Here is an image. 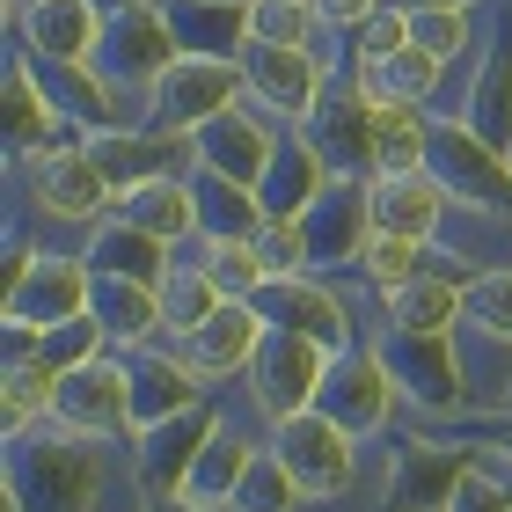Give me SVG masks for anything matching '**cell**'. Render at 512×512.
<instances>
[{
  "label": "cell",
  "instance_id": "obj_1",
  "mask_svg": "<svg viewBox=\"0 0 512 512\" xmlns=\"http://www.w3.org/2000/svg\"><path fill=\"white\" fill-rule=\"evenodd\" d=\"M110 439H88L59 417L8 439V512H96L110 476Z\"/></svg>",
  "mask_w": 512,
  "mask_h": 512
},
{
  "label": "cell",
  "instance_id": "obj_2",
  "mask_svg": "<svg viewBox=\"0 0 512 512\" xmlns=\"http://www.w3.org/2000/svg\"><path fill=\"white\" fill-rule=\"evenodd\" d=\"M176 22L161 0H118V8H103V44H96V74L110 81V96H118L139 125H147V103H154V88L161 74L176 66Z\"/></svg>",
  "mask_w": 512,
  "mask_h": 512
},
{
  "label": "cell",
  "instance_id": "obj_3",
  "mask_svg": "<svg viewBox=\"0 0 512 512\" xmlns=\"http://www.w3.org/2000/svg\"><path fill=\"white\" fill-rule=\"evenodd\" d=\"M15 176L30 183L37 220H52V227H81V235H96V227L118 213V191H110V176L96 169V154H88L81 139H59V147L30 154Z\"/></svg>",
  "mask_w": 512,
  "mask_h": 512
},
{
  "label": "cell",
  "instance_id": "obj_4",
  "mask_svg": "<svg viewBox=\"0 0 512 512\" xmlns=\"http://www.w3.org/2000/svg\"><path fill=\"white\" fill-rule=\"evenodd\" d=\"M322 374H330V344L322 337H300V330H264V344H256L249 359V403L264 425H286V417L315 410L322 395Z\"/></svg>",
  "mask_w": 512,
  "mask_h": 512
},
{
  "label": "cell",
  "instance_id": "obj_5",
  "mask_svg": "<svg viewBox=\"0 0 512 512\" xmlns=\"http://www.w3.org/2000/svg\"><path fill=\"white\" fill-rule=\"evenodd\" d=\"M88 293H96L88 256L44 242L37 256H22L8 271V322H22V330H59V322L88 315Z\"/></svg>",
  "mask_w": 512,
  "mask_h": 512
},
{
  "label": "cell",
  "instance_id": "obj_6",
  "mask_svg": "<svg viewBox=\"0 0 512 512\" xmlns=\"http://www.w3.org/2000/svg\"><path fill=\"white\" fill-rule=\"evenodd\" d=\"M235 103H249L242 59L176 52V66L161 74L154 103H147V125H154V132H198V125H213L220 110H235Z\"/></svg>",
  "mask_w": 512,
  "mask_h": 512
},
{
  "label": "cell",
  "instance_id": "obj_7",
  "mask_svg": "<svg viewBox=\"0 0 512 512\" xmlns=\"http://www.w3.org/2000/svg\"><path fill=\"white\" fill-rule=\"evenodd\" d=\"M242 81H249V103L264 110V118L300 125L322 103V88L337 81V66L322 52H308V44H264V37H249L242 44Z\"/></svg>",
  "mask_w": 512,
  "mask_h": 512
},
{
  "label": "cell",
  "instance_id": "obj_8",
  "mask_svg": "<svg viewBox=\"0 0 512 512\" xmlns=\"http://www.w3.org/2000/svg\"><path fill=\"white\" fill-rule=\"evenodd\" d=\"M271 447L293 469V483L308 491V505L344 498L352 476H359V439L344 432L330 410H300V417H286V425H271Z\"/></svg>",
  "mask_w": 512,
  "mask_h": 512
},
{
  "label": "cell",
  "instance_id": "obj_9",
  "mask_svg": "<svg viewBox=\"0 0 512 512\" xmlns=\"http://www.w3.org/2000/svg\"><path fill=\"white\" fill-rule=\"evenodd\" d=\"M395 403H403V388H395L381 344H359V337H352L344 352H330V374H322L315 410H330L352 439H374V432H388Z\"/></svg>",
  "mask_w": 512,
  "mask_h": 512
},
{
  "label": "cell",
  "instance_id": "obj_10",
  "mask_svg": "<svg viewBox=\"0 0 512 512\" xmlns=\"http://www.w3.org/2000/svg\"><path fill=\"white\" fill-rule=\"evenodd\" d=\"M432 176L447 183L454 205H476V213H512V161L498 147H483L469 132V118H447L432 110Z\"/></svg>",
  "mask_w": 512,
  "mask_h": 512
},
{
  "label": "cell",
  "instance_id": "obj_11",
  "mask_svg": "<svg viewBox=\"0 0 512 512\" xmlns=\"http://www.w3.org/2000/svg\"><path fill=\"white\" fill-rule=\"evenodd\" d=\"M52 417L88 432V439H132V374H125L118 344L96 352V359H81V366H66L59 395H52Z\"/></svg>",
  "mask_w": 512,
  "mask_h": 512
},
{
  "label": "cell",
  "instance_id": "obj_12",
  "mask_svg": "<svg viewBox=\"0 0 512 512\" xmlns=\"http://www.w3.org/2000/svg\"><path fill=\"white\" fill-rule=\"evenodd\" d=\"M381 359L395 388H403L410 410L425 417H454L469 410V388H461V359H454V330L447 337H417V330H381Z\"/></svg>",
  "mask_w": 512,
  "mask_h": 512
},
{
  "label": "cell",
  "instance_id": "obj_13",
  "mask_svg": "<svg viewBox=\"0 0 512 512\" xmlns=\"http://www.w3.org/2000/svg\"><path fill=\"white\" fill-rule=\"evenodd\" d=\"M476 439H395L388 447V512H447Z\"/></svg>",
  "mask_w": 512,
  "mask_h": 512
},
{
  "label": "cell",
  "instance_id": "obj_14",
  "mask_svg": "<svg viewBox=\"0 0 512 512\" xmlns=\"http://www.w3.org/2000/svg\"><path fill=\"white\" fill-rule=\"evenodd\" d=\"M125 374H132V432H147V425H161V417H176V410H198L205 395H213V381L176 352V337L132 344Z\"/></svg>",
  "mask_w": 512,
  "mask_h": 512
},
{
  "label": "cell",
  "instance_id": "obj_15",
  "mask_svg": "<svg viewBox=\"0 0 512 512\" xmlns=\"http://www.w3.org/2000/svg\"><path fill=\"white\" fill-rule=\"evenodd\" d=\"M300 132H308V147L322 154V169L330 176H359L374 169V103H366L359 81H330L322 88V103L300 118Z\"/></svg>",
  "mask_w": 512,
  "mask_h": 512
},
{
  "label": "cell",
  "instance_id": "obj_16",
  "mask_svg": "<svg viewBox=\"0 0 512 512\" xmlns=\"http://www.w3.org/2000/svg\"><path fill=\"white\" fill-rule=\"evenodd\" d=\"M300 220H308V242H315V278H330V271H344V264L359 271V249H366V235H374L366 176H330Z\"/></svg>",
  "mask_w": 512,
  "mask_h": 512
},
{
  "label": "cell",
  "instance_id": "obj_17",
  "mask_svg": "<svg viewBox=\"0 0 512 512\" xmlns=\"http://www.w3.org/2000/svg\"><path fill=\"white\" fill-rule=\"evenodd\" d=\"M256 315L271 322V330H300V337H322L330 352L352 344V308H344V293H330L315 271H286V278H264L256 286Z\"/></svg>",
  "mask_w": 512,
  "mask_h": 512
},
{
  "label": "cell",
  "instance_id": "obj_18",
  "mask_svg": "<svg viewBox=\"0 0 512 512\" xmlns=\"http://www.w3.org/2000/svg\"><path fill=\"white\" fill-rule=\"evenodd\" d=\"M278 132H286V125L264 118L256 103H235V110H220L213 125H198L191 147H198V169H220L235 183H264L271 154H278Z\"/></svg>",
  "mask_w": 512,
  "mask_h": 512
},
{
  "label": "cell",
  "instance_id": "obj_19",
  "mask_svg": "<svg viewBox=\"0 0 512 512\" xmlns=\"http://www.w3.org/2000/svg\"><path fill=\"white\" fill-rule=\"evenodd\" d=\"M264 330H271V322L256 315V300H220V308L205 315L191 337H176V352L220 388V381H242V374H249V359H256V344H264Z\"/></svg>",
  "mask_w": 512,
  "mask_h": 512
},
{
  "label": "cell",
  "instance_id": "obj_20",
  "mask_svg": "<svg viewBox=\"0 0 512 512\" xmlns=\"http://www.w3.org/2000/svg\"><path fill=\"white\" fill-rule=\"evenodd\" d=\"M366 205H374V227L388 235H410V242H439L454 220V198L432 169H410V176H366Z\"/></svg>",
  "mask_w": 512,
  "mask_h": 512
},
{
  "label": "cell",
  "instance_id": "obj_21",
  "mask_svg": "<svg viewBox=\"0 0 512 512\" xmlns=\"http://www.w3.org/2000/svg\"><path fill=\"white\" fill-rule=\"evenodd\" d=\"M264 439H271V432H264ZM264 439H249L242 425H227V410H220V425L205 432V447L191 454L176 498H191V505H205V512H235V491H242V476H249V461H256Z\"/></svg>",
  "mask_w": 512,
  "mask_h": 512
},
{
  "label": "cell",
  "instance_id": "obj_22",
  "mask_svg": "<svg viewBox=\"0 0 512 512\" xmlns=\"http://www.w3.org/2000/svg\"><path fill=\"white\" fill-rule=\"evenodd\" d=\"M220 425V410L213 403H198V410H176V417H161V425H147V432H132V476L147 483V491L161 498V491H176L183 483V469H191V454L205 447V432Z\"/></svg>",
  "mask_w": 512,
  "mask_h": 512
},
{
  "label": "cell",
  "instance_id": "obj_23",
  "mask_svg": "<svg viewBox=\"0 0 512 512\" xmlns=\"http://www.w3.org/2000/svg\"><path fill=\"white\" fill-rule=\"evenodd\" d=\"M59 139H81L74 125L59 118V103L44 96V81H37V66H30V52H8V161L22 169L30 154H44V147H59Z\"/></svg>",
  "mask_w": 512,
  "mask_h": 512
},
{
  "label": "cell",
  "instance_id": "obj_24",
  "mask_svg": "<svg viewBox=\"0 0 512 512\" xmlns=\"http://www.w3.org/2000/svg\"><path fill=\"white\" fill-rule=\"evenodd\" d=\"M15 44L30 59H96V44H103V0H30Z\"/></svg>",
  "mask_w": 512,
  "mask_h": 512
},
{
  "label": "cell",
  "instance_id": "obj_25",
  "mask_svg": "<svg viewBox=\"0 0 512 512\" xmlns=\"http://www.w3.org/2000/svg\"><path fill=\"white\" fill-rule=\"evenodd\" d=\"M439 74L447 59H432L425 44H395L381 59H352V81L366 88V103H417V110H439Z\"/></svg>",
  "mask_w": 512,
  "mask_h": 512
},
{
  "label": "cell",
  "instance_id": "obj_26",
  "mask_svg": "<svg viewBox=\"0 0 512 512\" xmlns=\"http://www.w3.org/2000/svg\"><path fill=\"white\" fill-rule=\"evenodd\" d=\"M461 118H469V132L483 147H498L512 161V22L483 44V66H476L469 96H461Z\"/></svg>",
  "mask_w": 512,
  "mask_h": 512
},
{
  "label": "cell",
  "instance_id": "obj_27",
  "mask_svg": "<svg viewBox=\"0 0 512 512\" xmlns=\"http://www.w3.org/2000/svg\"><path fill=\"white\" fill-rule=\"evenodd\" d=\"M88 315L103 322V337L118 344V352H132V344H154V337H169V330H161V293L147 286V278H118V271H96V293H88Z\"/></svg>",
  "mask_w": 512,
  "mask_h": 512
},
{
  "label": "cell",
  "instance_id": "obj_28",
  "mask_svg": "<svg viewBox=\"0 0 512 512\" xmlns=\"http://www.w3.org/2000/svg\"><path fill=\"white\" fill-rule=\"evenodd\" d=\"M191 198H198V235L205 242H256V227L271 220L256 183H235L220 169H191Z\"/></svg>",
  "mask_w": 512,
  "mask_h": 512
},
{
  "label": "cell",
  "instance_id": "obj_29",
  "mask_svg": "<svg viewBox=\"0 0 512 512\" xmlns=\"http://www.w3.org/2000/svg\"><path fill=\"white\" fill-rule=\"evenodd\" d=\"M461 300H469V286H454V278H439V271H417L403 286H381V315H388V330L447 337L461 322Z\"/></svg>",
  "mask_w": 512,
  "mask_h": 512
},
{
  "label": "cell",
  "instance_id": "obj_30",
  "mask_svg": "<svg viewBox=\"0 0 512 512\" xmlns=\"http://www.w3.org/2000/svg\"><path fill=\"white\" fill-rule=\"evenodd\" d=\"M118 213L132 227H147L154 242H169V249H191L198 242V198H191V176H154V183H139V191L118 198Z\"/></svg>",
  "mask_w": 512,
  "mask_h": 512
},
{
  "label": "cell",
  "instance_id": "obj_31",
  "mask_svg": "<svg viewBox=\"0 0 512 512\" xmlns=\"http://www.w3.org/2000/svg\"><path fill=\"white\" fill-rule=\"evenodd\" d=\"M161 8H169L183 52L242 59V44H249V0H161Z\"/></svg>",
  "mask_w": 512,
  "mask_h": 512
},
{
  "label": "cell",
  "instance_id": "obj_32",
  "mask_svg": "<svg viewBox=\"0 0 512 512\" xmlns=\"http://www.w3.org/2000/svg\"><path fill=\"white\" fill-rule=\"evenodd\" d=\"M322 183H330V169H322V154L308 147V132H300V125H286V132H278V154H271L264 183H256L264 213H308Z\"/></svg>",
  "mask_w": 512,
  "mask_h": 512
},
{
  "label": "cell",
  "instance_id": "obj_33",
  "mask_svg": "<svg viewBox=\"0 0 512 512\" xmlns=\"http://www.w3.org/2000/svg\"><path fill=\"white\" fill-rule=\"evenodd\" d=\"M81 256H88V271H118V278H147V286H154V278H161V271L176 264V249H169V242H154L147 227H132L125 213H110V220L96 227V235L81 242Z\"/></svg>",
  "mask_w": 512,
  "mask_h": 512
},
{
  "label": "cell",
  "instance_id": "obj_34",
  "mask_svg": "<svg viewBox=\"0 0 512 512\" xmlns=\"http://www.w3.org/2000/svg\"><path fill=\"white\" fill-rule=\"evenodd\" d=\"M410 169H432V110L374 103V169L366 176H410Z\"/></svg>",
  "mask_w": 512,
  "mask_h": 512
},
{
  "label": "cell",
  "instance_id": "obj_35",
  "mask_svg": "<svg viewBox=\"0 0 512 512\" xmlns=\"http://www.w3.org/2000/svg\"><path fill=\"white\" fill-rule=\"evenodd\" d=\"M154 293H161V330H169V337H191L198 322L227 300V293L213 286V271L198 264V256H191V264H169V271L154 278Z\"/></svg>",
  "mask_w": 512,
  "mask_h": 512
},
{
  "label": "cell",
  "instance_id": "obj_36",
  "mask_svg": "<svg viewBox=\"0 0 512 512\" xmlns=\"http://www.w3.org/2000/svg\"><path fill=\"white\" fill-rule=\"evenodd\" d=\"M52 395H59V374L44 359H8L0 366V417H8V439L44 425V417H52Z\"/></svg>",
  "mask_w": 512,
  "mask_h": 512
},
{
  "label": "cell",
  "instance_id": "obj_37",
  "mask_svg": "<svg viewBox=\"0 0 512 512\" xmlns=\"http://www.w3.org/2000/svg\"><path fill=\"white\" fill-rule=\"evenodd\" d=\"M249 37H264V44H308V52H322L337 66V52L322 37H330V22L315 15V0H249ZM344 74V66H337Z\"/></svg>",
  "mask_w": 512,
  "mask_h": 512
},
{
  "label": "cell",
  "instance_id": "obj_38",
  "mask_svg": "<svg viewBox=\"0 0 512 512\" xmlns=\"http://www.w3.org/2000/svg\"><path fill=\"white\" fill-rule=\"evenodd\" d=\"M300 505H308V491L293 483V469L278 461V447L264 439L256 461H249V476H242V491H235V512H300Z\"/></svg>",
  "mask_w": 512,
  "mask_h": 512
},
{
  "label": "cell",
  "instance_id": "obj_39",
  "mask_svg": "<svg viewBox=\"0 0 512 512\" xmlns=\"http://www.w3.org/2000/svg\"><path fill=\"white\" fill-rule=\"evenodd\" d=\"M198 264L213 271V286L227 300H256V286L271 278V264H264V249H256V242H205L198 235Z\"/></svg>",
  "mask_w": 512,
  "mask_h": 512
},
{
  "label": "cell",
  "instance_id": "obj_40",
  "mask_svg": "<svg viewBox=\"0 0 512 512\" xmlns=\"http://www.w3.org/2000/svg\"><path fill=\"white\" fill-rule=\"evenodd\" d=\"M425 256H432V242H410V235H388V227H374L366 235V249H359V278L366 286H403V278H417L425 271Z\"/></svg>",
  "mask_w": 512,
  "mask_h": 512
},
{
  "label": "cell",
  "instance_id": "obj_41",
  "mask_svg": "<svg viewBox=\"0 0 512 512\" xmlns=\"http://www.w3.org/2000/svg\"><path fill=\"white\" fill-rule=\"evenodd\" d=\"M410 37L425 44L432 59H461L476 44V8H447V0H432V8H410Z\"/></svg>",
  "mask_w": 512,
  "mask_h": 512
},
{
  "label": "cell",
  "instance_id": "obj_42",
  "mask_svg": "<svg viewBox=\"0 0 512 512\" xmlns=\"http://www.w3.org/2000/svg\"><path fill=\"white\" fill-rule=\"evenodd\" d=\"M461 322H476V330H491L512 344V264L505 271H476L469 278V300H461ZM454 322V330H461Z\"/></svg>",
  "mask_w": 512,
  "mask_h": 512
},
{
  "label": "cell",
  "instance_id": "obj_43",
  "mask_svg": "<svg viewBox=\"0 0 512 512\" xmlns=\"http://www.w3.org/2000/svg\"><path fill=\"white\" fill-rule=\"evenodd\" d=\"M256 249H264L271 278H286V271H315V242H308V220H300V213H271L264 227H256Z\"/></svg>",
  "mask_w": 512,
  "mask_h": 512
},
{
  "label": "cell",
  "instance_id": "obj_44",
  "mask_svg": "<svg viewBox=\"0 0 512 512\" xmlns=\"http://www.w3.org/2000/svg\"><path fill=\"white\" fill-rule=\"evenodd\" d=\"M96 352H110V337H103L96 315H74V322H59V330H37V359L52 366V374H66V366H81Z\"/></svg>",
  "mask_w": 512,
  "mask_h": 512
},
{
  "label": "cell",
  "instance_id": "obj_45",
  "mask_svg": "<svg viewBox=\"0 0 512 512\" xmlns=\"http://www.w3.org/2000/svg\"><path fill=\"white\" fill-rule=\"evenodd\" d=\"M381 8H388V0H315V15L330 22V30H359V22L381 15Z\"/></svg>",
  "mask_w": 512,
  "mask_h": 512
},
{
  "label": "cell",
  "instance_id": "obj_46",
  "mask_svg": "<svg viewBox=\"0 0 512 512\" xmlns=\"http://www.w3.org/2000/svg\"><path fill=\"white\" fill-rule=\"evenodd\" d=\"M403 8H432V0H403ZM447 8H483V0H447Z\"/></svg>",
  "mask_w": 512,
  "mask_h": 512
},
{
  "label": "cell",
  "instance_id": "obj_47",
  "mask_svg": "<svg viewBox=\"0 0 512 512\" xmlns=\"http://www.w3.org/2000/svg\"><path fill=\"white\" fill-rule=\"evenodd\" d=\"M139 512H154V505H139Z\"/></svg>",
  "mask_w": 512,
  "mask_h": 512
},
{
  "label": "cell",
  "instance_id": "obj_48",
  "mask_svg": "<svg viewBox=\"0 0 512 512\" xmlns=\"http://www.w3.org/2000/svg\"><path fill=\"white\" fill-rule=\"evenodd\" d=\"M505 403H512V395H505Z\"/></svg>",
  "mask_w": 512,
  "mask_h": 512
}]
</instances>
